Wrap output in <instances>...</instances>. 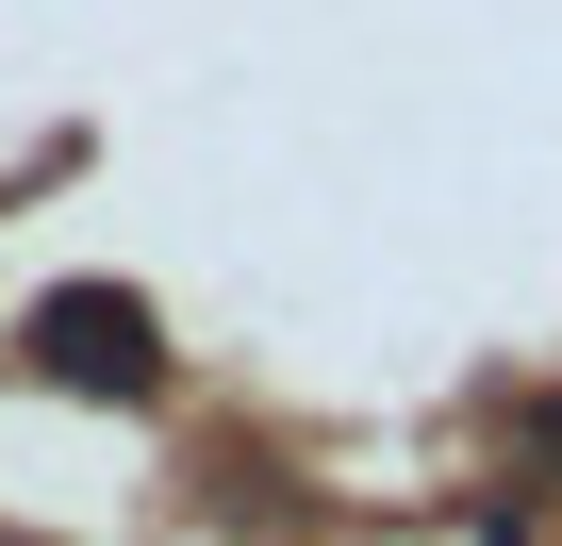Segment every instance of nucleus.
<instances>
[{"label":"nucleus","instance_id":"f257e3e1","mask_svg":"<svg viewBox=\"0 0 562 546\" xmlns=\"http://www.w3.org/2000/svg\"><path fill=\"white\" fill-rule=\"evenodd\" d=\"M18 365L67 381V398H149V381H166V315H149L133 282H50V299L18 315Z\"/></svg>","mask_w":562,"mask_h":546},{"label":"nucleus","instance_id":"f03ea898","mask_svg":"<svg viewBox=\"0 0 562 546\" xmlns=\"http://www.w3.org/2000/svg\"><path fill=\"white\" fill-rule=\"evenodd\" d=\"M529 464H562V414H529Z\"/></svg>","mask_w":562,"mask_h":546}]
</instances>
